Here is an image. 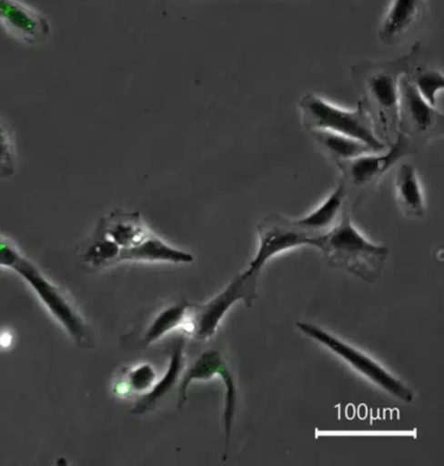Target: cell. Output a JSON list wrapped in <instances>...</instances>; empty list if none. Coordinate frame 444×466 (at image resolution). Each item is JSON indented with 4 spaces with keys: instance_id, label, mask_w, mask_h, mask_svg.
Returning a JSON list of instances; mask_svg holds the SVG:
<instances>
[{
    "instance_id": "8",
    "label": "cell",
    "mask_w": 444,
    "mask_h": 466,
    "mask_svg": "<svg viewBox=\"0 0 444 466\" xmlns=\"http://www.w3.org/2000/svg\"><path fill=\"white\" fill-rule=\"evenodd\" d=\"M319 236L304 231L295 220L280 217L266 218L258 226V252L247 266V274L258 277L266 262L270 261L277 254L293 248L313 247L318 249Z\"/></svg>"
},
{
    "instance_id": "13",
    "label": "cell",
    "mask_w": 444,
    "mask_h": 466,
    "mask_svg": "<svg viewBox=\"0 0 444 466\" xmlns=\"http://www.w3.org/2000/svg\"><path fill=\"white\" fill-rule=\"evenodd\" d=\"M123 261L193 263L195 257L149 235L135 247L120 250L117 262Z\"/></svg>"
},
{
    "instance_id": "15",
    "label": "cell",
    "mask_w": 444,
    "mask_h": 466,
    "mask_svg": "<svg viewBox=\"0 0 444 466\" xmlns=\"http://www.w3.org/2000/svg\"><path fill=\"white\" fill-rule=\"evenodd\" d=\"M347 187L346 181H341L337 189L322 202L321 206L312 211L303 219L295 220L300 228L304 231L313 233V235H323L330 231L332 227L339 222L341 218V210H343L344 201H346Z\"/></svg>"
},
{
    "instance_id": "6",
    "label": "cell",
    "mask_w": 444,
    "mask_h": 466,
    "mask_svg": "<svg viewBox=\"0 0 444 466\" xmlns=\"http://www.w3.org/2000/svg\"><path fill=\"white\" fill-rule=\"evenodd\" d=\"M399 132L407 136L415 147L442 138L444 135L442 112L422 98L410 81L409 74L404 75L400 80Z\"/></svg>"
},
{
    "instance_id": "21",
    "label": "cell",
    "mask_w": 444,
    "mask_h": 466,
    "mask_svg": "<svg viewBox=\"0 0 444 466\" xmlns=\"http://www.w3.org/2000/svg\"><path fill=\"white\" fill-rule=\"evenodd\" d=\"M156 380V373L152 365H140L133 368L126 374V380L116 384L117 395L129 391L145 392L152 389Z\"/></svg>"
},
{
    "instance_id": "3",
    "label": "cell",
    "mask_w": 444,
    "mask_h": 466,
    "mask_svg": "<svg viewBox=\"0 0 444 466\" xmlns=\"http://www.w3.org/2000/svg\"><path fill=\"white\" fill-rule=\"evenodd\" d=\"M298 108L301 112V123L308 131L319 129L348 136L368 145L377 153L388 147L377 136L367 105L361 99L355 110H347L332 105L317 94L308 93L298 102Z\"/></svg>"
},
{
    "instance_id": "20",
    "label": "cell",
    "mask_w": 444,
    "mask_h": 466,
    "mask_svg": "<svg viewBox=\"0 0 444 466\" xmlns=\"http://www.w3.org/2000/svg\"><path fill=\"white\" fill-rule=\"evenodd\" d=\"M410 81L415 85L417 92L421 94L429 105L437 107L438 96L444 89L443 74L438 69L428 66H415L409 74Z\"/></svg>"
},
{
    "instance_id": "7",
    "label": "cell",
    "mask_w": 444,
    "mask_h": 466,
    "mask_svg": "<svg viewBox=\"0 0 444 466\" xmlns=\"http://www.w3.org/2000/svg\"><path fill=\"white\" fill-rule=\"evenodd\" d=\"M256 275H237L227 289L220 292L216 299L205 305H192L193 311L189 310L188 325L190 331L198 339H208L216 334L220 320L227 313L229 308L237 301H244L252 305L257 298Z\"/></svg>"
},
{
    "instance_id": "17",
    "label": "cell",
    "mask_w": 444,
    "mask_h": 466,
    "mask_svg": "<svg viewBox=\"0 0 444 466\" xmlns=\"http://www.w3.org/2000/svg\"><path fill=\"white\" fill-rule=\"evenodd\" d=\"M317 144L322 147L323 151L328 154L335 162L339 160H348L358 158L364 154L377 153L371 149L368 145L348 136L338 135V133L328 131H309Z\"/></svg>"
},
{
    "instance_id": "2",
    "label": "cell",
    "mask_w": 444,
    "mask_h": 466,
    "mask_svg": "<svg viewBox=\"0 0 444 466\" xmlns=\"http://www.w3.org/2000/svg\"><path fill=\"white\" fill-rule=\"evenodd\" d=\"M318 249L332 268L348 271L367 283L379 279L389 253L388 248L367 240L348 214L341 215L330 231L319 236Z\"/></svg>"
},
{
    "instance_id": "19",
    "label": "cell",
    "mask_w": 444,
    "mask_h": 466,
    "mask_svg": "<svg viewBox=\"0 0 444 466\" xmlns=\"http://www.w3.org/2000/svg\"><path fill=\"white\" fill-rule=\"evenodd\" d=\"M119 254L120 248L96 229L95 235L86 244V250L81 254V259L93 268H102L116 263Z\"/></svg>"
},
{
    "instance_id": "12",
    "label": "cell",
    "mask_w": 444,
    "mask_h": 466,
    "mask_svg": "<svg viewBox=\"0 0 444 466\" xmlns=\"http://www.w3.org/2000/svg\"><path fill=\"white\" fill-rule=\"evenodd\" d=\"M96 231L114 241L120 250L135 247L152 235L142 222L140 214L124 213L122 210H115L102 218L96 226Z\"/></svg>"
},
{
    "instance_id": "5",
    "label": "cell",
    "mask_w": 444,
    "mask_h": 466,
    "mask_svg": "<svg viewBox=\"0 0 444 466\" xmlns=\"http://www.w3.org/2000/svg\"><path fill=\"white\" fill-rule=\"evenodd\" d=\"M298 329L313 340L318 341L323 347L328 348L331 352L343 359L347 364L352 366L355 370L364 375L370 382L378 386L388 395L406 402H412L415 399V392L409 387L386 370L376 360L365 355L361 350H356L352 345L335 338L330 332L325 331L321 327L312 325V323H298Z\"/></svg>"
},
{
    "instance_id": "14",
    "label": "cell",
    "mask_w": 444,
    "mask_h": 466,
    "mask_svg": "<svg viewBox=\"0 0 444 466\" xmlns=\"http://www.w3.org/2000/svg\"><path fill=\"white\" fill-rule=\"evenodd\" d=\"M395 195L401 213L408 218L421 219L425 217V198L417 169L403 163L395 175Z\"/></svg>"
},
{
    "instance_id": "4",
    "label": "cell",
    "mask_w": 444,
    "mask_h": 466,
    "mask_svg": "<svg viewBox=\"0 0 444 466\" xmlns=\"http://www.w3.org/2000/svg\"><path fill=\"white\" fill-rule=\"evenodd\" d=\"M10 270L20 275L30 289L35 290L39 301L45 305L48 313L56 318V322L66 329V334L71 336L72 340L76 341V344L83 348L95 347L90 327L81 316L75 302L69 299L65 290L59 289L53 281L48 280L35 263L21 254L11 266Z\"/></svg>"
},
{
    "instance_id": "22",
    "label": "cell",
    "mask_w": 444,
    "mask_h": 466,
    "mask_svg": "<svg viewBox=\"0 0 444 466\" xmlns=\"http://www.w3.org/2000/svg\"><path fill=\"white\" fill-rule=\"evenodd\" d=\"M16 172V147L11 129L0 117V178H10Z\"/></svg>"
},
{
    "instance_id": "10",
    "label": "cell",
    "mask_w": 444,
    "mask_h": 466,
    "mask_svg": "<svg viewBox=\"0 0 444 466\" xmlns=\"http://www.w3.org/2000/svg\"><path fill=\"white\" fill-rule=\"evenodd\" d=\"M0 25L28 46L44 44L51 35L47 17L20 0H0Z\"/></svg>"
},
{
    "instance_id": "11",
    "label": "cell",
    "mask_w": 444,
    "mask_h": 466,
    "mask_svg": "<svg viewBox=\"0 0 444 466\" xmlns=\"http://www.w3.org/2000/svg\"><path fill=\"white\" fill-rule=\"evenodd\" d=\"M428 12V0H391L377 37L386 46H398L416 32Z\"/></svg>"
},
{
    "instance_id": "9",
    "label": "cell",
    "mask_w": 444,
    "mask_h": 466,
    "mask_svg": "<svg viewBox=\"0 0 444 466\" xmlns=\"http://www.w3.org/2000/svg\"><path fill=\"white\" fill-rule=\"evenodd\" d=\"M413 153H416L415 145L407 136L399 132L388 149L380 153L364 154L358 158L339 160L337 165L343 172V181H348L353 187H364L376 183L386 172L394 167L399 160Z\"/></svg>"
},
{
    "instance_id": "18",
    "label": "cell",
    "mask_w": 444,
    "mask_h": 466,
    "mask_svg": "<svg viewBox=\"0 0 444 466\" xmlns=\"http://www.w3.org/2000/svg\"><path fill=\"white\" fill-rule=\"evenodd\" d=\"M190 307H192V304L183 301L161 311L145 332L144 339H142L145 347L159 340L177 327L188 323Z\"/></svg>"
},
{
    "instance_id": "1",
    "label": "cell",
    "mask_w": 444,
    "mask_h": 466,
    "mask_svg": "<svg viewBox=\"0 0 444 466\" xmlns=\"http://www.w3.org/2000/svg\"><path fill=\"white\" fill-rule=\"evenodd\" d=\"M421 46L416 44L409 53L394 62H359L353 66L352 77L367 105L377 136L388 147L399 133V99L400 80L415 68Z\"/></svg>"
},
{
    "instance_id": "23",
    "label": "cell",
    "mask_w": 444,
    "mask_h": 466,
    "mask_svg": "<svg viewBox=\"0 0 444 466\" xmlns=\"http://www.w3.org/2000/svg\"><path fill=\"white\" fill-rule=\"evenodd\" d=\"M21 254L23 253L20 252L19 248L14 241L5 238V236L0 235V268L10 270L11 266L19 258Z\"/></svg>"
},
{
    "instance_id": "16",
    "label": "cell",
    "mask_w": 444,
    "mask_h": 466,
    "mask_svg": "<svg viewBox=\"0 0 444 466\" xmlns=\"http://www.w3.org/2000/svg\"><path fill=\"white\" fill-rule=\"evenodd\" d=\"M184 369V343L183 340L177 341L175 344L174 350H172L170 365H168L167 371L163 375V378L159 382L154 383L149 392L145 393L144 396L136 402L135 407L131 410L132 414L136 416H141V414L146 413V411L154 410L156 402L161 400L166 393L171 391L177 382H179L180 375L183 373Z\"/></svg>"
}]
</instances>
